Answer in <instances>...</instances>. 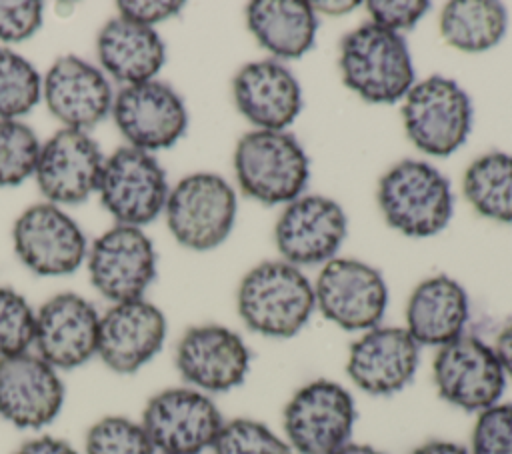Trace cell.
Masks as SVG:
<instances>
[{"mask_svg":"<svg viewBox=\"0 0 512 454\" xmlns=\"http://www.w3.org/2000/svg\"><path fill=\"white\" fill-rule=\"evenodd\" d=\"M316 308L314 286L284 260L254 266L238 286V314L256 334L290 338L298 334Z\"/></svg>","mask_w":512,"mask_h":454,"instance_id":"obj_1","label":"cell"},{"mask_svg":"<svg viewBox=\"0 0 512 454\" xmlns=\"http://www.w3.org/2000/svg\"><path fill=\"white\" fill-rule=\"evenodd\" d=\"M344 84L374 104H392L414 86L410 50L398 32L374 22L352 30L340 46Z\"/></svg>","mask_w":512,"mask_h":454,"instance_id":"obj_2","label":"cell"},{"mask_svg":"<svg viewBox=\"0 0 512 454\" xmlns=\"http://www.w3.org/2000/svg\"><path fill=\"white\" fill-rule=\"evenodd\" d=\"M234 170L242 192L268 206L300 198L310 176L306 152L286 130L244 134L236 144Z\"/></svg>","mask_w":512,"mask_h":454,"instance_id":"obj_3","label":"cell"},{"mask_svg":"<svg viewBox=\"0 0 512 454\" xmlns=\"http://www.w3.org/2000/svg\"><path fill=\"white\" fill-rule=\"evenodd\" d=\"M378 204L386 222L412 238L434 236L452 218L448 180L422 160L394 164L380 178Z\"/></svg>","mask_w":512,"mask_h":454,"instance_id":"obj_4","label":"cell"},{"mask_svg":"<svg viewBox=\"0 0 512 454\" xmlns=\"http://www.w3.org/2000/svg\"><path fill=\"white\" fill-rule=\"evenodd\" d=\"M402 118L412 144L430 156H448L468 138L472 104L452 78L434 74L404 96Z\"/></svg>","mask_w":512,"mask_h":454,"instance_id":"obj_5","label":"cell"},{"mask_svg":"<svg viewBox=\"0 0 512 454\" xmlns=\"http://www.w3.org/2000/svg\"><path fill=\"white\" fill-rule=\"evenodd\" d=\"M172 236L190 250H212L230 234L236 218V194L218 174L196 172L182 178L166 200Z\"/></svg>","mask_w":512,"mask_h":454,"instance_id":"obj_6","label":"cell"},{"mask_svg":"<svg viewBox=\"0 0 512 454\" xmlns=\"http://www.w3.org/2000/svg\"><path fill=\"white\" fill-rule=\"evenodd\" d=\"M354 420L350 392L332 380L302 386L282 414L288 444L298 454H332L350 442Z\"/></svg>","mask_w":512,"mask_h":454,"instance_id":"obj_7","label":"cell"},{"mask_svg":"<svg viewBox=\"0 0 512 454\" xmlns=\"http://www.w3.org/2000/svg\"><path fill=\"white\" fill-rule=\"evenodd\" d=\"M140 424L162 454H200L212 448L224 420L204 392L168 388L148 400Z\"/></svg>","mask_w":512,"mask_h":454,"instance_id":"obj_8","label":"cell"},{"mask_svg":"<svg viewBox=\"0 0 512 454\" xmlns=\"http://www.w3.org/2000/svg\"><path fill=\"white\" fill-rule=\"evenodd\" d=\"M100 200L104 208L124 226L152 222L166 206L168 182L158 160L138 148H118L104 160L100 178Z\"/></svg>","mask_w":512,"mask_h":454,"instance_id":"obj_9","label":"cell"},{"mask_svg":"<svg viewBox=\"0 0 512 454\" xmlns=\"http://www.w3.org/2000/svg\"><path fill=\"white\" fill-rule=\"evenodd\" d=\"M314 298L320 312L336 326L366 332L382 320L388 288L376 268L352 258H332L316 278Z\"/></svg>","mask_w":512,"mask_h":454,"instance_id":"obj_10","label":"cell"},{"mask_svg":"<svg viewBox=\"0 0 512 454\" xmlns=\"http://www.w3.org/2000/svg\"><path fill=\"white\" fill-rule=\"evenodd\" d=\"M432 372L438 394L468 412H482L498 404L506 386V374L494 348L476 336L462 334L440 346Z\"/></svg>","mask_w":512,"mask_h":454,"instance_id":"obj_11","label":"cell"},{"mask_svg":"<svg viewBox=\"0 0 512 454\" xmlns=\"http://www.w3.org/2000/svg\"><path fill=\"white\" fill-rule=\"evenodd\" d=\"M88 270L94 288L114 304L138 300L156 276V254L148 236L118 224L92 246Z\"/></svg>","mask_w":512,"mask_h":454,"instance_id":"obj_12","label":"cell"},{"mask_svg":"<svg viewBox=\"0 0 512 454\" xmlns=\"http://www.w3.org/2000/svg\"><path fill=\"white\" fill-rule=\"evenodd\" d=\"M112 116L130 146L144 152L170 148L188 124L182 98L156 80L122 88L112 102Z\"/></svg>","mask_w":512,"mask_h":454,"instance_id":"obj_13","label":"cell"},{"mask_svg":"<svg viewBox=\"0 0 512 454\" xmlns=\"http://www.w3.org/2000/svg\"><path fill=\"white\" fill-rule=\"evenodd\" d=\"M12 236L18 258L40 276L70 274L86 256L80 226L54 204H36L24 210Z\"/></svg>","mask_w":512,"mask_h":454,"instance_id":"obj_14","label":"cell"},{"mask_svg":"<svg viewBox=\"0 0 512 454\" xmlns=\"http://www.w3.org/2000/svg\"><path fill=\"white\" fill-rule=\"evenodd\" d=\"M284 262L310 266L332 260L346 238V214L326 196H300L286 204L274 230Z\"/></svg>","mask_w":512,"mask_h":454,"instance_id":"obj_15","label":"cell"},{"mask_svg":"<svg viewBox=\"0 0 512 454\" xmlns=\"http://www.w3.org/2000/svg\"><path fill=\"white\" fill-rule=\"evenodd\" d=\"M176 366L182 378L200 392H228L244 382L250 370V350L226 326H194L178 342Z\"/></svg>","mask_w":512,"mask_h":454,"instance_id":"obj_16","label":"cell"},{"mask_svg":"<svg viewBox=\"0 0 512 454\" xmlns=\"http://www.w3.org/2000/svg\"><path fill=\"white\" fill-rule=\"evenodd\" d=\"M100 316L94 306L72 292L52 296L36 312L34 346L52 368L72 370L98 350Z\"/></svg>","mask_w":512,"mask_h":454,"instance_id":"obj_17","label":"cell"},{"mask_svg":"<svg viewBox=\"0 0 512 454\" xmlns=\"http://www.w3.org/2000/svg\"><path fill=\"white\" fill-rule=\"evenodd\" d=\"M64 384L38 354L0 358V416L16 428H42L62 410Z\"/></svg>","mask_w":512,"mask_h":454,"instance_id":"obj_18","label":"cell"},{"mask_svg":"<svg viewBox=\"0 0 512 454\" xmlns=\"http://www.w3.org/2000/svg\"><path fill=\"white\" fill-rule=\"evenodd\" d=\"M102 168L98 144L82 130L62 128L40 148L34 174L48 200L78 204L98 190Z\"/></svg>","mask_w":512,"mask_h":454,"instance_id":"obj_19","label":"cell"},{"mask_svg":"<svg viewBox=\"0 0 512 454\" xmlns=\"http://www.w3.org/2000/svg\"><path fill=\"white\" fill-rule=\"evenodd\" d=\"M166 338V318L144 298L118 302L100 316L98 350L102 362L118 372L132 374L150 362Z\"/></svg>","mask_w":512,"mask_h":454,"instance_id":"obj_20","label":"cell"},{"mask_svg":"<svg viewBox=\"0 0 512 454\" xmlns=\"http://www.w3.org/2000/svg\"><path fill=\"white\" fill-rule=\"evenodd\" d=\"M418 348L406 328L374 326L350 346L346 372L360 390L388 396L412 380L418 368Z\"/></svg>","mask_w":512,"mask_h":454,"instance_id":"obj_21","label":"cell"},{"mask_svg":"<svg viewBox=\"0 0 512 454\" xmlns=\"http://www.w3.org/2000/svg\"><path fill=\"white\" fill-rule=\"evenodd\" d=\"M44 100L66 128L82 132L102 122L114 102L106 76L76 56H62L50 66L44 78Z\"/></svg>","mask_w":512,"mask_h":454,"instance_id":"obj_22","label":"cell"},{"mask_svg":"<svg viewBox=\"0 0 512 454\" xmlns=\"http://www.w3.org/2000/svg\"><path fill=\"white\" fill-rule=\"evenodd\" d=\"M238 110L258 130H284L302 108L296 76L278 60H258L242 66L232 82Z\"/></svg>","mask_w":512,"mask_h":454,"instance_id":"obj_23","label":"cell"},{"mask_svg":"<svg viewBox=\"0 0 512 454\" xmlns=\"http://www.w3.org/2000/svg\"><path fill=\"white\" fill-rule=\"evenodd\" d=\"M466 290L450 276H432L420 282L406 304V330L424 346H444L462 336L468 320Z\"/></svg>","mask_w":512,"mask_h":454,"instance_id":"obj_24","label":"cell"},{"mask_svg":"<svg viewBox=\"0 0 512 454\" xmlns=\"http://www.w3.org/2000/svg\"><path fill=\"white\" fill-rule=\"evenodd\" d=\"M96 50L104 70L128 86L152 80L166 58L164 42L152 26L120 16L100 30Z\"/></svg>","mask_w":512,"mask_h":454,"instance_id":"obj_25","label":"cell"},{"mask_svg":"<svg viewBox=\"0 0 512 454\" xmlns=\"http://www.w3.org/2000/svg\"><path fill=\"white\" fill-rule=\"evenodd\" d=\"M254 38L276 58L304 56L316 38V10L304 0H254L246 8Z\"/></svg>","mask_w":512,"mask_h":454,"instance_id":"obj_26","label":"cell"},{"mask_svg":"<svg viewBox=\"0 0 512 454\" xmlns=\"http://www.w3.org/2000/svg\"><path fill=\"white\" fill-rule=\"evenodd\" d=\"M506 8L494 0H452L440 14L442 38L462 52H484L506 34Z\"/></svg>","mask_w":512,"mask_h":454,"instance_id":"obj_27","label":"cell"},{"mask_svg":"<svg viewBox=\"0 0 512 454\" xmlns=\"http://www.w3.org/2000/svg\"><path fill=\"white\" fill-rule=\"evenodd\" d=\"M462 186L478 214L496 222H512V154L488 152L476 158Z\"/></svg>","mask_w":512,"mask_h":454,"instance_id":"obj_28","label":"cell"},{"mask_svg":"<svg viewBox=\"0 0 512 454\" xmlns=\"http://www.w3.org/2000/svg\"><path fill=\"white\" fill-rule=\"evenodd\" d=\"M40 76L20 54L0 48V120H16L40 100Z\"/></svg>","mask_w":512,"mask_h":454,"instance_id":"obj_29","label":"cell"},{"mask_svg":"<svg viewBox=\"0 0 512 454\" xmlns=\"http://www.w3.org/2000/svg\"><path fill=\"white\" fill-rule=\"evenodd\" d=\"M40 142L30 126L0 120V186H18L36 172Z\"/></svg>","mask_w":512,"mask_h":454,"instance_id":"obj_30","label":"cell"},{"mask_svg":"<svg viewBox=\"0 0 512 454\" xmlns=\"http://www.w3.org/2000/svg\"><path fill=\"white\" fill-rule=\"evenodd\" d=\"M86 454H154L142 424L124 416H106L90 426L84 442Z\"/></svg>","mask_w":512,"mask_h":454,"instance_id":"obj_31","label":"cell"},{"mask_svg":"<svg viewBox=\"0 0 512 454\" xmlns=\"http://www.w3.org/2000/svg\"><path fill=\"white\" fill-rule=\"evenodd\" d=\"M214 454H294L290 444L266 424L250 418L224 422L214 444Z\"/></svg>","mask_w":512,"mask_h":454,"instance_id":"obj_32","label":"cell"},{"mask_svg":"<svg viewBox=\"0 0 512 454\" xmlns=\"http://www.w3.org/2000/svg\"><path fill=\"white\" fill-rule=\"evenodd\" d=\"M36 314L26 298L0 286V358L28 352L34 344Z\"/></svg>","mask_w":512,"mask_h":454,"instance_id":"obj_33","label":"cell"},{"mask_svg":"<svg viewBox=\"0 0 512 454\" xmlns=\"http://www.w3.org/2000/svg\"><path fill=\"white\" fill-rule=\"evenodd\" d=\"M470 454H512V404H494L478 414Z\"/></svg>","mask_w":512,"mask_h":454,"instance_id":"obj_34","label":"cell"},{"mask_svg":"<svg viewBox=\"0 0 512 454\" xmlns=\"http://www.w3.org/2000/svg\"><path fill=\"white\" fill-rule=\"evenodd\" d=\"M42 2H6L0 0V40L22 42L42 24Z\"/></svg>","mask_w":512,"mask_h":454,"instance_id":"obj_35","label":"cell"},{"mask_svg":"<svg viewBox=\"0 0 512 454\" xmlns=\"http://www.w3.org/2000/svg\"><path fill=\"white\" fill-rule=\"evenodd\" d=\"M366 8L372 16V22L398 32V30H410L430 8V2L426 0H370L366 2Z\"/></svg>","mask_w":512,"mask_h":454,"instance_id":"obj_36","label":"cell"},{"mask_svg":"<svg viewBox=\"0 0 512 454\" xmlns=\"http://www.w3.org/2000/svg\"><path fill=\"white\" fill-rule=\"evenodd\" d=\"M184 4L182 2H164V0H120L118 10L120 18L152 26L156 22H162L174 14L180 12Z\"/></svg>","mask_w":512,"mask_h":454,"instance_id":"obj_37","label":"cell"},{"mask_svg":"<svg viewBox=\"0 0 512 454\" xmlns=\"http://www.w3.org/2000/svg\"><path fill=\"white\" fill-rule=\"evenodd\" d=\"M14 454H78L72 444L54 436H40L24 442Z\"/></svg>","mask_w":512,"mask_h":454,"instance_id":"obj_38","label":"cell"},{"mask_svg":"<svg viewBox=\"0 0 512 454\" xmlns=\"http://www.w3.org/2000/svg\"><path fill=\"white\" fill-rule=\"evenodd\" d=\"M494 352L498 356V362L508 378H512V324L504 326L502 332L496 338Z\"/></svg>","mask_w":512,"mask_h":454,"instance_id":"obj_39","label":"cell"},{"mask_svg":"<svg viewBox=\"0 0 512 454\" xmlns=\"http://www.w3.org/2000/svg\"><path fill=\"white\" fill-rule=\"evenodd\" d=\"M412 454H470V450H466L464 446H460L456 442L430 440V442H424L422 446L414 448Z\"/></svg>","mask_w":512,"mask_h":454,"instance_id":"obj_40","label":"cell"},{"mask_svg":"<svg viewBox=\"0 0 512 454\" xmlns=\"http://www.w3.org/2000/svg\"><path fill=\"white\" fill-rule=\"evenodd\" d=\"M310 4L314 10L322 8V12H330V14H342L358 6V2H310Z\"/></svg>","mask_w":512,"mask_h":454,"instance_id":"obj_41","label":"cell"},{"mask_svg":"<svg viewBox=\"0 0 512 454\" xmlns=\"http://www.w3.org/2000/svg\"><path fill=\"white\" fill-rule=\"evenodd\" d=\"M332 454H384L380 450H376L370 444H356V442H346L344 446H340L338 450H334Z\"/></svg>","mask_w":512,"mask_h":454,"instance_id":"obj_42","label":"cell"}]
</instances>
